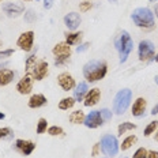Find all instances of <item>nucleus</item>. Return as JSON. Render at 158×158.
<instances>
[{
	"instance_id": "44",
	"label": "nucleus",
	"mask_w": 158,
	"mask_h": 158,
	"mask_svg": "<svg viewBox=\"0 0 158 158\" xmlns=\"http://www.w3.org/2000/svg\"><path fill=\"white\" fill-rule=\"evenodd\" d=\"M154 81H156V83L158 85V75H156V78H154Z\"/></svg>"
},
{
	"instance_id": "38",
	"label": "nucleus",
	"mask_w": 158,
	"mask_h": 158,
	"mask_svg": "<svg viewBox=\"0 0 158 158\" xmlns=\"http://www.w3.org/2000/svg\"><path fill=\"white\" fill-rule=\"evenodd\" d=\"M98 153H100V143H95L93 146V151H91V154H93V157L98 156Z\"/></svg>"
},
{
	"instance_id": "18",
	"label": "nucleus",
	"mask_w": 158,
	"mask_h": 158,
	"mask_svg": "<svg viewBox=\"0 0 158 158\" xmlns=\"http://www.w3.org/2000/svg\"><path fill=\"white\" fill-rule=\"evenodd\" d=\"M146 105H147V102L143 97L138 98L132 105V116H136V117L142 116V114L144 113V110H146Z\"/></svg>"
},
{
	"instance_id": "9",
	"label": "nucleus",
	"mask_w": 158,
	"mask_h": 158,
	"mask_svg": "<svg viewBox=\"0 0 158 158\" xmlns=\"http://www.w3.org/2000/svg\"><path fill=\"white\" fill-rule=\"evenodd\" d=\"M57 83L64 91H70L75 87V79L70 72H61L57 77Z\"/></svg>"
},
{
	"instance_id": "24",
	"label": "nucleus",
	"mask_w": 158,
	"mask_h": 158,
	"mask_svg": "<svg viewBox=\"0 0 158 158\" xmlns=\"http://www.w3.org/2000/svg\"><path fill=\"white\" fill-rule=\"evenodd\" d=\"M136 128V124H134V123H130V121H126V123H121L120 126H118L117 128V135H123V134H126L127 131H132Z\"/></svg>"
},
{
	"instance_id": "46",
	"label": "nucleus",
	"mask_w": 158,
	"mask_h": 158,
	"mask_svg": "<svg viewBox=\"0 0 158 158\" xmlns=\"http://www.w3.org/2000/svg\"><path fill=\"white\" fill-rule=\"evenodd\" d=\"M154 59H156V61L158 63V55H157V56H156V57H154Z\"/></svg>"
},
{
	"instance_id": "37",
	"label": "nucleus",
	"mask_w": 158,
	"mask_h": 158,
	"mask_svg": "<svg viewBox=\"0 0 158 158\" xmlns=\"http://www.w3.org/2000/svg\"><path fill=\"white\" fill-rule=\"evenodd\" d=\"M89 47H90V44H89V42H85V44H82L81 47L77 48V52H78V53H79V52H85V51H87Z\"/></svg>"
},
{
	"instance_id": "28",
	"label": "nucleus",
	"mask_w": 158,
	"mask_h": 158,
	"mask_svg": "<svg viewBox=\"0 0 158 158\" xmlns=\"http://www.w3.org/2000/svg\"><path fill=\"white\" fill-rule=\"evenodd\" d=\"M48 128V121L47 118H40L37 124V134H44Z\"/></svg>"
},
{
	"instance_id": "26",
	"label": "nucleus",
	"mask_w": 158,
	"mask_h": 158,
	"mask_svg": "<svg viewBox=\"0 0 158 158\" xmlns=\"http://www.w3.org/2000/svg\"><path fill=\"white\" fill-rule=\"evenodd\" d=\"M37 61L38 60H37V57H35V55H31L27 57V60H26V72H27V74H31L33 72Z\"/></svg>"
},
{
	"instance_id": "45",
	"label": "nucleus",
	"mask_w": 158,
	"mask_h": 158,
	"mask_svg": "<svg viewBox=\"0 0 158 158\" xmlns=\"http://www.w3.org/2000/svg\"><path fill=\"white\" fill-rule=\"evenodd\" d=\"M154 138H156V140H157V142H158V131H157V132H156V136H154Z\"/></svg>"
},
{
	"instance_id": "4",
	"label": "nucleus",
	"mask_w": 158,
	"mask_h": 158,
	"mask_svg": "<svg viewBox=\"0 0 158 158\" xmlns=\"http://www.w3.org/2000/svg\"><path fill=\"white\" fill-rule=\"evenodd\" d=\"M132 98V91L130 89H123L116 94L113 100V112L116 114H123L128 109Z\"/></svg>"
},
{
	"instance_id": "31",
	"label": "nucleus",
	"mask_w": 158,
	"mask_h": 158,
	"mask_svg": "<svg viewBox=\"0 0 158 158\" xmlns=\"http://www.w3.org/2000/svg\"><path fill=\"white\" fill-rule=\"evenodd\" d=\"M91 8H93V3H90V2H82L79 4V11L81 12H87Z\"/></svg>"
},
{
	"instance_id": "42",
	"label": "nucleus",
	"mask_w": 158,
	"mask_h": 158,
	"mask_svg": "<svg viewBox=\"0 0 158 158\" xmlns=\"http://www.w3.org/2000/svg\"><path fill=\"white\" fill-rule=\"evenodd\" d=\"M154 11H156V15H157V18H158V3L156 4V8H154Z\"/></svg>"
},
{
	"instance_id": "25",
	"label": "nucleus",
	"mask_w": 158,
	"mask_h": 158,
	"mask_svg": "<svg viewBox=\"0 0 158 158\" xmlns=\"http://www.w3.org/2000/svg\"><path fill=\"white\" fill-rule=\"evenodd\" d=\"M136 139L138 138L135 136V135H130V136H127L126 139L123 140V143H121V146H120V149L123 150V151H126V150H128L130 149L131 146H132V144L136 142Z\"/></svg>"
},
{
	"instance_id": "30",
	"label": "nucleus",
	"mask_w": 158,
	"mask_h": 158,
	"mask_svg": "<svg viewBox=\"0 0 158 158\" xmlns=\"http://www.w3.org/2000/svg\"><path fill=\"white\" fill-rule=\"evenodd\" d=\"M35 19H37V16H35V12L33 11V10H29V11H26L25 21L27 22V23H33V22H35Z\"/></svg>"
},
{
	"instance_id": "27",
	"label": "nucleus",
	"mask_w": 158,
	"mask_h": 158,
	"mask_svg": "<svg viewBox=\"0 0 158 158\" xmlns=\"http://www.w3.org/2000/svg\"><path fill=\"white\" fill-rule=\"evenodd\" d=\"M158 128V121L157 120H154V121H150L149 124H147V127L144 128V136H150L151 134H154L156 132V130Z\"/></svg>"
},
{
	"instance_id": "33",
	"label": "nucleus",
	"mask_w": 158,
	"mask_h": 158,
	"mask_svg": "<svg viewBox=\"0 0 158 158\" xmlns=\"http://www.w3.org/2000/svg\"><path fill=\"white\" fill-rule=\"evenodd\" d=\"M132 158H147V150L143 149V147H139V149L135 151Z\"/></svg>"
},
{
	"instance_id": "41",
	"label": "nucleus",
	"mask_w": 158,
	"mask_h": 158,
	"mask_svg": "<svg viewBox=\"0 0 158 158\" xmlns=\"http://www.w3.org/2000/svg\"><path fill=\"white\" fill-rule=\"evenodd\" d=\"M150 113H151V114H157V113H158V104H157L156 106L153 108V109H151V112H150Z\"/></svg>"
},
{
	"instance_id": "15",
	"label": "nucleus",
	"mask_w": 158,
	"mask_h": 158,
	"mask_svg": "<svg viewBox=\"0 0 158 158\" xmlns=\"http://www.w3.org/2000/svg\"><path fill=\"white\" fill-rule=\"evenodd\" d=\"M3 11L8 16H18L25 11V7L22 4H16V3H6L3 4Z\"/></svg>"
},
{
	"instance_id": "17",
	"label": "nucleus",
	"mask_w": 158,
	"mask_h": 158,
	"mask_svg": "<svg viewBox=\"0 0 158 158\" xmlns=\"http://www.w3.org/2000/svg\"><path fill=\"white\" fill-rule=\"evenodd\" d=\"M55 56H71V47L67 42H57L52 49Z\"/></svg>"
},
{
	"instance_id": "8",
	"label": "nucleus",
	"mask_w": 158,
	"mask_h": 158,
	"mask_svg": "<svg viewBox=\"0 0 158 158\" xmlns=\"http://www.w3.org/2000/svg\"><path fill=\"white\" fill-rule=\"evenodd\" d=\"M33 83H34V78H33L31 74H26L21 81L16 83V90L21 94H30L33 90Z\"/></svg>"
},
{
	"instance_id": "36",
	"label": "nucleus",
	"mask_w": 158,
	"mask_h": 158,
	"mask_svg": "<svg viewBox=\"0 0 158 158\" xmlns=\"http://www.w3.org/2000/svg\"><path fill=\"white\" fill-rule=\"evenodd\" d=\"M12 53H14V49H6V51H2V52H0V59L10 57Z\"/></svg>"
},
{
	"instance_id": "51",
	"label": "nucleus",
	"mask_w": 158,
	"mask_h": 158,
	"mask_svg": "<svg viewBox=\"0 0 158 158\" xmlns=\"http://www.w3.org/2000/svg\"><path fill=\"white\" fill-rule=\"evenodd\" d=\"M0 2H2V0H0Z\"/></svg>"
},
{
	"instance_id": "39",
	"label": "nucleus",
	"mask_w": 158,
	"mask_h": 158,
	"mask_svg": "<svg viewBox=\"0 0 158 158\" xmlns=\"http://www.w3.org/2000/svg\"><path fill=\"white\" fill-rule=\"evenodd\" d=\"M147 158H158V151H156V150L147 151Z\"/></svg>"
},
{
	"instance_id": "12",
	"label": "nucleus",
	"mask_w": 158,
	"mask_h": 158,
	"mask_svg": "<svg viewBox=\"0 0 158 158\" xmlns=\"http://www.w3.org/2000/svg\"><path fill=\"white\" fill-rule=\"evenodd\" d=\"M100 98H101V91H100V89H97V87L90 89V90L87 91L86 97H85L83 104H85V106H94V105L98 104Z\"/></svg>"
},
{
	"instance_id": "35",
	"label": "nucleus",
	"mask_w": 158,
	"mask_h": 158,
	"mask_svg": "<svg viewBox=\"0 0 158 158\" xmlns=\"http://www.w3.org/2000/svg\"><path fill=\"white\" fill-rule=\"evenodd\" d=\"M10 134H11V130H10L8 127H3V128H0V139L10 136Z\"/></svg>"
},
{
	"instance_id": "2",
	"label": "nucleus",
	"mask_w": 158,
	"mask_h": 158,
	"mask_svg": "<svg viewBox=\"0 0 158 158\" xmlns=\"http://www.w3.org/2000/svg\"><path fill=\"white\" fill-rule=\"evenodd\" d=\"M134 23L138 27L142 29H153L154 27V14L150 8L147 7H139L135 8L134 12L131 14Z\"/></svg>"
},
{
	"instance_id": "29",
	"label": "nucleus",
	"mask_w": 158,
	"mask_h": 158,
	"mask_svg": "<svg viewBox=\"0 0 158 158\" xmlns=\"http://www.w3.org/2000/svg\"><path fill=\"white\" fill-rule=\"evenodd\" d=\"M48 134L52 136H59V135H63V128L57 127V126H52L48 128Z\"/></svg>"
},
{
	"instance_id": "40",
	"label": "nucleus",
	"mask_w": 158,
	"mask_h": 158,
	"mask_svg": "<svg viewBox=\"0 0 158 158\" xmlns=\"http://www.w3.org/2000/svg\"><path fill=\"white\" fill-rule=\"evenodd\" d=\"M52 6H53V0H44V7L45 8H51Z\"/></svg>"
},
{
	"instance_id": "13",
	"label": "nucleus",
	"mask_w": 158,
	"mask_h": 158,
	"mask_svg": "<svg viewBox=\"0 0 158 158\" xmlns=\"http://www.w3.org/2000/svg\"><path fill=\"white\" fill-rule=\"evenodd\" d=\"M82 19H81V15L78 12H70L64 16V25L67 26L70 30H77L81 25Z\"/></svg>"
},
{
	"instance_id": "23",
	"label": "nucleus",
	"mask_w": 158,
	"mask_h": 158,
	"mask_svg": "<svg viewBox=\"0 0 158 158\" xmlns=\"http://www.w3.org/2000/svg\"><path fill=\"white\" fill-rule=\"evenodd\" d=\"M75 98L74 97H65L63 98V100L59 102V109H61V110H68V109H71L72 106L75 105Z\"/></svg>"
},
{
	"instance_id": "32",
	"label": "nucleus",
	"mask_w": 158,
	"mask_h": 158,
	"mask_svg": "<svg viewBox=\"0 0 158 158\" xmlns=\"http://www.w3.org/2000/svg\"><path fill=\"white\" fill-rule=\"evenodd\" d=\"M71 56H56L55 57V64L56 65H63L65 64L68 60H70Z\"/></svg>"
},
{
	"instance_id": "11",
	"label": "nucleus",
	"mask_w": 158,
	"mask_h": 158,
	"mask_svg": "<svg viewBox=\"0 0 158 158\" xmlns=\"http://www.w3.org/2000/svg\"><path fill=\"white\" fill-rule=\"evenodd\" d=\"M49 72V65L45 60H38L37 64H35L34 70H33V78L35 79V81H42L45 77L48 75Z\"/></svg>"
},
{
	"instance_id": "49",
	"label": "nucleus",
	"mask_w": 158,
	"mask_h": 158,
	"mask_svg": "<svg viewBox=\"0 0 158 158\" xmlns=\"http://www.w3.org/2000/svg\"><path fill=\"white\" fill-rule=\"evenodd\" d=\"M2 45H3V42H2V41H0V47H2Z\"/></svg>"
},
{
	"instance_id": "19",
	"label": "nucleus",
	"mask_w": 158,
	"mask_h": 158,
	"mask_svg": "<svg viewBox=\"0 0 158 158\" xmlns=\"http://www.w3.org/2000/svg\"><path fill=\"white\" fill-rule=\"evenodd\" d=\"M87 91H89L87 83H86V82H81L78 86H75V90H74V98H75V101H82V100H85V97H86Z\"/></svg>"
},
{
	"instance_id": "5",
	"label": "nucleus",
	"mask_w": 158,
	"mask_h": 158,
	"mask_svg": "<svg viewBox=\"0 0 158 158\" xmlns=\"http://www.w3.org/2000/svg\"><path fill=\"white\" fill-rule=\"evenodd\" d=\"M100 146L104 153L109 157H114L118 151V143H117L116 136H113V135H110V134H106L101 138Z\"/></svg>"
},
{
	"instance_id": "16",
	"label": "nucleus",
	"mask_w": 158,
	"mask_h": 158,
	"mask_svg": "<svg viewBox=\"0 0 158 158\" xmlns=\"http://www.w3.org/2000/svg\"><path fill=\"white\" fill-rule=\"evenodd\" d=\"M45 104H47V97H45L44 94H33L27 102L29 108H31V109L41 108V106H44Z\"/></svg>"
},
{
	"instance_id": "47",
	"label": "nucleus",
	"mask_w": 158,
	"mask_h": 158,
	"mask_svg": "<svg viewBox=\"0 0 158 158\" xmlns=\"http://www.w3.org/2000/svg\"><path fill=\"white\" fill-rule=\"evenodd\" d=\"M4 65H7V63H4V64H0V67H4Z\"/></svg>"
},
{
	"instance_id": "14",
	"label": "nucleus",
	"mask_w": 158,
	"mask_h": 158,
	"mask_svg": "<svg viewBox=\"0 0 158 158\" xmlns=\"http://www.w3.org/2000/svg\"><path fill=\"white\" fill-rule=\"evenodd\" d=\"M15 146H16V149L21 151L22 154H25V156H30L35 149V144L33 143L31 140H25V139H18L15 142Z\"/></svg>"
},
{
	"instance_id": "7",
	"label": "nucleus",
	"mask_w": 158,
	"mask_h": 158,
	"mask_svg": "<svg viewBox=\"0 0 158 158\" xmlns=\"http://www.w3.org/2000/svg\"><path fill=\"white\" fill-rule=\"evenodd\" d=\"M33 42H34V33L33 31H25L19 35L18 41H16V45L19 47V49L25 52H30L33 49Z\"/></svg>"
},
{
	"instance_id": "21",
	"label": "nucleus",
	"mask_w": 158,
	"mask_h": 158,
	"mask_svg": "<svg viewBox=\"0 0 158 158\" xmlns=\"http://www.w3.org/2000/svg\"><path fill=\"white\" fill-rule=\"evenodd\" d=\"M82 41V33H67L65 34V42L68 45H77Z\"/></svg>"
},
{
	"instance_id": "50",
	"label": "nucleus",
	"mask_w": 158,
	"mask_h": 158,
	"mask_svg": "<svg viewBox=\"0 0 158 158\" xmlns=\"http://www.w3.org/2000/svg\"><path fill=\"white\" fill-rule=\"evenodd\" d=\"M151 2H156V0H151Z\"/></svg>"
},
{
	"instance_id": "6",
	"label": "nucleus",
	"mask_w": 158,
	"mask_h": 158,
	"mask_svg": "<svg viewBox=\"0 0 158 158\" xmlns=\"http://www.w3.org/2000/svg\"><path fill=\"white\" fill-rule=\"evenodd\" d=\"M154 51L156 47L150 40H143L139 44V60L140 61H149L154 57Z\"/></svg>"
},
{
	"instance_id": "34",
	"label": "nucleus",
	"mask_w": 158,
	"mask_h": 158,
	"mask_svg": "<svg viewBox=\"0 0 158 158\" xmlns=\"http://www.w3.org/2000/svg\"><path fill=\"white\" fill-rule=\"evenodd\" d=\"M100 113H101V117H102L104 121H109L112 118V112L109 109H101Z\"/></svg>"
},
{
	"instance_id": "48",
	"label": "nucleus",
	"mask_w": 158,
	"mask_h": 158,
	"mask_svg": "<svg viewBox=\"0 0 158 158\" xmlns=\"http://www.w3.org/2000/svg\"><path fill=\"white\" fill-rule=\"evenodd\" d=\"M23 2H31V0H23ZM35 2H38V0H35Z\"/></svg>"
},
{
	"instance_id": "1",
	"label": "nucleus",
	"mask_w": 158,
	"mask_h": 158,
	"mask_svg": "<svg viewBox=\"0 0 158 158\" xmlns=\"http://www.w3.org/2000/svg\"><path fill=\"white\" fill-rule=\"evenodd\" d=\"M106 72H108V65L106 61L104 60H90L83 67V77L90 83L101 81L102 78H105Z\"/></svg>"
},
{
	"instance_id": "3",
	"label": "nucleus",
	"mask_w": 158,
	"mask_h": 158,
	"mask_svg": "<svg viewBox=\"0 0 158 158\" xmlns=\"http://www.w3.org/2000/svg\"><path fill=\"white\" fill-rule=\"evenodd\" d=\"M114 45H116V49L120 53V63H124L134 48V41L131 38V35L128 34V31L126 30L121 31L117 35V38L114 40Z\"/></svg>"
},
{
	"instance_id": "22",
	"label": "nucleus",
	"mask_w": 158,
	"mask_h": 158,
	"mask_svg": "<svg viewBox=\"0 0 158 158\" xmlns=\"http://www.w3.org/2000/svg\"><path fill=\"white\" fill-rule=\"evenodd\" d=\"M85 117H86V116H85L83 110L79 109V110L72 112V113L70 114V117H68V118H70V121H71L72 124H82V123L85 121Z\"/></svg>"
},
{
	"instance_id": "10",
	"label": "nucleus",
	"mask_w": 158,
	"mask_h": 158,
	"mask_svg": "<svg viewBox=\"0 0 158 158\" xmlns=\"http://www.w3.org/2000/svg\"><path fill=\"white\" fill-rule=\"evenodd\" d=\"M102 123H104V120H102V117H101L100 110L90 112V113L85 117V121H83V124L89 128H97V127L102 126Z\"/></svg>"
},
{
	"instance_id": "20",
	"label": "nucleus",
	"mask_w": 158,
	"mask_h": 158,
	"mask_svg": "<svg viewBox=\"0 0 158 158\" xmlns=\"http://www.w3.org/2000/svg\"><path fill=\"white\" fill-rule=\"evenodd\" d=\"M15 77V72L8 68H3L0 70V86H7L8 83H11L12 79Z\"/></svg>"
},
{
	"instance_id": "43",
	"label": "nucleus",
	"mask_w": 158,
	"mask_h": 158,
	"mask_svg": "<svg viewBox=\"0 0 158 158\" xmlns=\"http://www.w3.org/2000/svg\"><path fill=\"white\" fill-rule=\"evenodd\" d=\"M4 117H6V116H4V113H2V112H0V120H3Z\"/></svg>"
}]
</instances>
